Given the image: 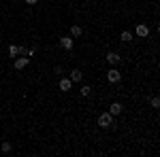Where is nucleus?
I'll return each mask as SVG.
<instances>
[{"mask_svg": "<svg viewBox=\"0 0 160 157\" xmlns=\"http://www.w3.org/2000/svg\"><path fill=\"white\" fill-rule=\"evenodd\" d=\"M107 81H109V83H120V81H122V72L111 66L109 70H107Z\"/></svg>", "mask_w": 160, "mask_h": 157, "instance_id": "2", "label": "nucleus"}, {"mask_svg": "<svg viewBox=\"0 0 160 157\" xmlns=\"http://www.w3.org/2000/svg\"><path fill=\"white\" fill-rule=\"evenodd\" d=\"M135 32H137V36H141V38L149 36V28H148L145 24H139V25H137V30H135Z\"/></svg>", "mask_w": 160, "mask_h": 157, "instance_id": "7", "label": "nucleus"}, {"mask_svg": "<svg viewBox=\"0 0 160 157\" xmlns=\"http://www.w3.org/2000/svg\"><path fill=\"white\" fill-rule=\"evenodd\" d=\"M149 106H152V109H160V98L154 96L152 100H149Z\"/></svg>", "mask_w": 160, "mask_h": 157, "instance_id": "14", "label": "nucleus"}, {"mask_svg": "<svg viewBox=\"0 0 160 157\" xmlns=\"http://www.w3.org/2000/svg\"><path fill=\"white\" fill-rule=\"evenodd\" d=\"M79 94H81L83 98H88L90 94H92V87H90V85H81V89H79Z\"/></svg>", "mask_w": 160, "mask_h": 157, "instance_id": "13", "label": "nucleus"}, {"mask_svg": "<svg viewBox=\"0 0 160 157\" xmlns=\"http://www.w3.org/2000/svg\"><path fill=\"white\" fill-rule=\"evenodd\" d=\"M28 64H30V58H26V55L17 58V60H15V70H24Z\"/></svg>", "mask_w": 160, "mask_h": 157, "instance_id": "4", "label": "nucleus"}, {"mask_svg": "<svg viewBox=\"0 0 160 157\" xmlns=\"http://www.w3.org/2000/svg\"><path fill=\"white\" fill-rule=\"evenodd\" d=\"M73 43H75L73 36H62L60 38V47L66 49V51H71V49H73Z\"/></svg>", "mask_w": 160, "mask_h": 157, "instance_id": "3", "label": "nucleus"}, {"mask_svg": "<svg viewBox=\"0 0 160 157\" xmlns=\"http://www.w3.org/2000/svg\"><path fill=\"white\" fill-rule=\"evenodd\" d=\"M81 34H83V28L81 25H71V36L73 38H79Z\"/></svg>", "mask_w": 160, "mask_h": 157, "instance_id": "10", "label": "nucleus"}, {"mask_svg": "<svg viewBox=\"0 0 160 157\" xmlns=\"http://www.w3.org/2000/svg\"><path fill=\"white\" fill-rule=\"evenodd\" d=\"M122 110H124V106L120 104V102H113V104L109 106V115H111V117H118Z\"/></svg>", "mask_w": 160, "mask_h": 157, "instance_id": "6", "label": "nucleus"}, {"mask_svg": "<svg viewBox=\"0 0 160 157\" xmlns=\"http://www.w3.org/2000/svg\"><path fill=\"white\" fill-rule=\"evenodd\" d=\"M96 123H98L102 130H107V127H111V125H113V117H111L109 113H100V115H98V121H96Z\"/></svg>", "mask_w": 160, "mask_h": 157, "instance_id": "1", "label": "nucleus"}, {"mask_svg": "<svg viewBox=\"0 0 160 157\" xmlns=\"http://www.w3.org/2000/svg\"><path fill=\"white\" fill-rule=\"evenodd\" d=\"M107 62H109L111 66H115V64L120 62V55H118L115 51H109V53H107Z\"/></svg>", "mask_w": 160, "mask_h": 157, "instance_id": "9", "label": "nucleus"}, {"mask_svg": "<svg viewBox=\"0 0 160 157\" xmlns=\"http://www.w3.org/2000/svg\"><path fill=\"white\" fill-rule=\"evenodd\" d=\"M62 91H71V87H73V81L71 79H66V76H60V83H58Z\"/></svg>", "mask_w": 160, "mask_h": 157, "instance_id": "5", "label": "nucleus"}, {"mask_svg": "<svg viewBox=\"0 0 160 157\" xmlns=\"http://www.w3.org/2000/svg\"><path fill=\"white\" fill-rule=\"evenodd\" d=\"M26 2H28V4H37L38 0H26Z\"/></svg>", "mask_w": 160, "mask_h": 157, "instance_id": "16", "label": "nucleus"}, {"mask_svg": "<svg viewBox=\"0 0 160 157\" xmlns=\"http://www.w3.org/2000/svg\"><path fill=\"white\" fill-rule=\"evenodd\" d=\"M120 38H122V43H130V40H132V32H130V30H124Z\"/></svg>", "mask_w": 160, "mask_h": 157, "instance_id": "11", "label": "nucleus"}, {"mask_svg": "<svg viewBox=\"0 0 160 157\" xmlns=\"http://www.w3.org/2000/svg\"><path fill=\"white\" fill-rule=\"evenodd\" d=\"M0 149H2V153H11V151H13V145H11V142H2V145H0Z\"/></svg>", "mask_w": 160, "mask_h": 157, "instance_id": "15", "label": "nucleus"}, {"mask_svg": "<svg viewBox=\"0 0 160 157\" xmlns=\"http://www.w3.org/2000/svg\"><path fill=\"white\" fill-rule=\"evenodd\" d=\"M81 79H83V72H81L79 68H75L73 72H71V81H73V83H81Z\"/></svg>", "mask_w": 160, "mask_h": 157, "instance_id": "8", "label": "nucleus"}, {"mask_svg": "<svg viewBox=\"0 0 160 157\" xmlns=\"http://www.w3.org/2000/svg\"><path fill=\"white\" fill-rule=\"evenodd\" d=\"M9 55L11 58H17L19 55V45H9Z\"/></svg>", "mask_w": 160, "mask_h": 157, "instance_id": "12", "label": "nucleus"}]
</instances>
